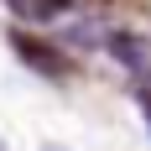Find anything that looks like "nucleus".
Listing matches in <instances>:
<instances>
[{
  "label": "nucleus",
  "mask_w": 151,
  "mask_h": 151,
  "mask_svg": "<svg viewBox=\"0 0 151 151\" xmlns=\"http://www.w3.org/2000/svg\"><path fill=\"white\" fill-rule=\"evenodd\" d=\"M141 104H146V120H151V94H146V89H141Z\"/></svg>",
  "instance_id": "nucleus-4"
},
{
  "label": "nucleus",
  "mask_w": 151,
  "mask_h": 151,
  "mask_svg": "<svg viewBox=\"0 0 151 151\" xmlns=\"http://www.w3.org/2000/svg\"><path fill=\"white\" fill-rule=\"evenodd\" d=\"M42 11H68V5H78V0H37Z\"/></svg>",
  "instance_id": "nucleus-3"
},
{
  "label": "nucleus",
  "mask_w": 151,
  "mask_h": 151,
  "mask_svg": "<svg viewBox=\"0 0 151 151\" xmlns=\"http://www.w3.org/2000/svg\"><path fill=\"white\" fill-rule=\"evenodd\" d=\"M0 151H5V141H0Z\"/></svg>",
  "instance_id": "nucleus-6"
},
{
  "label": "nucleus",
  "mask_w": 151,
  "mask_h": 151,
  "mask_svg": "<svg viewBox=\"0 0 151 151\" xmlns=\"http://www.w3.org/2000/svg\"><path fill=\"white\" fill-rule=\"evenodd\" d=\"M42 151H68V146H58V141H47V146H42Z\"/></svg>",
  "instance_id": "nucleus-5"
},
{
  "label": "nucleus",
  "mask_w": 151,
  "mask_h": 151,
  "mask_svg": "<svg viewBox=\"0 0 151 151\" xmlns=\"http://www.w3.org/2000/svg\"><path fill=\"white\" fill-rule=\"evenodd\" d=\"M11 42H16V52H21V58H26L31 68H37V73H47V78H63V73H68V58H63L58 47L37 42V37H26V31H16Z\"/></svg>",
  "instance_id": "nucleus-2"
},
{
  "label": "nucleus",
  "mask_w": 151,
  "mask_h": 151,
  "mask_svg": "<svg viewBox=\"0 0 151 151\" xmlns=\"http://www.w3.org/2000/svg\"><path fill=\"white\" fill-rule=\"evenodd\" d=\"M109 52H115V63H125V68L141 78V89L151 94V37L146 31H115V37H109Z\"/></svg>",
  "instance_id": "nucleus-1"
}]
</instances>
